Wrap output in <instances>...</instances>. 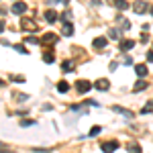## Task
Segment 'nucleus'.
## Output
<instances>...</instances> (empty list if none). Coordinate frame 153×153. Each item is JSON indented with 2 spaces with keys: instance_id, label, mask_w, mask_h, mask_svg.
<instances>
[{
  "instance_id": "obj_1",
  "label": "nucleus",
  "mask_w": 153,
  "mask_h": 153,
  "mask_svg": "<svg viewBox=\"0 0 153 153\" xmlns=\"http://www.w3.org/2000/svg\"><path fill=\"white\" fill-rule=\"evenodd\" d=\"M21 29L27 31V33H37V31H39L37 23L33 19H29V16H23V19H21Z\"/></svg>"
},
{
  "instance_id": "obj_2",
  "label": "nucleus",
  "mask_w": 153,
  "mask_h": 153,
  "mask_svg": "<svg viewBox=\"0 0 153 153\" xmlns=\"http://www.w3.org/2000/svg\"><path fill=\"white\" fill-rule=\"evenodd\" d=\"M74 88H76V92H78V94H88V92L92 90V84L88 82V80H78Z\"/></svg>"
},
{
  "instance_id": "obj_3",
  "label": "nucleus",
  "mask_w": 153,
  "mask_h": 153,
  "mask_svg": "<svg viewBox=\"0 0 153 153\" xmlns=\"http://www.w3.org/2000/svg\"><path fill=\"white\" fill-rule=\"evenodd\" d=\"M57 41H59V35H55V33H45V35L39 39L41 45H55Z\"/></svg>"
},
{
  "instance_id": "obj_4",
  "label": "nucleus",
  "mask_w": 153,
  "mask_h": 153,
  "mask_svg": "<svg viewBox=\"0 0 153 153\" xmlns=\"http://www.w3.org/2000/svg\"><path fill=\"white\" fill-rule=\"evenodd\" d=\"M149 10V4L145 2V0H137V2H133V12H137V14H143V12Z\"/></svg>"
},
{
  "instance_id": "obj_5",
  "label": "nucleus",
  "mask_w": 153,
  "mask_h": 153,
  "mask_svg": "<svg viewBox=\"0 0 153 153\" xmlns=\"http://www.w3.org/2000/svg\"><path fill=\"white\" fill-rule=\"evenodd\" d=\"M100 149H102L104 153H112V151H117V149H118V143L117 141H106V143L100 145Z\"/></svg>"
},
{
  "instance_id": "obj_6",
  "label": "nucleus",
  "mask_w": 153,
  "mask_h": 153,
  "mask_svg": "<svg viewBox=\"0 0 153 153\" xmlns=\"http://www.w3.org/2000/svg\"><path fill=\"white\" fill-rule=\"evenodd\" d=\"M133 47H135V41H133V39H123V41H118V49H120V51H131Z\"/></svg>"
},
{
  "instance_id": "obj_7",
  "label": "nucleus",
  "mask_w": 153,
  "mask_h": 153,
  "mask_svg": "<svg viewBox=\"0 0 153 153\" xmlns=\"http://www.w3.org/2000/svg\"><path fill=\"white\" fill-rule=\"evenodd\" d=\"M25 10H27V4L25 2H14L12 8H10V12H14V14H25Z\"/></svg>"
},
{
  "instance_id": "obj_8",
  "label": "nucleus",
  "mask_w": 153,
  "mask_h": 153,
  "mask_svg": "<svg viewBox=\"0 0 153 153\" xmlns=\"http://www.w3.org/2000/svg\"><path fill=\"white\" fill-rule=\"evenodd\" d=\"M94 86H96V90H100V92H106V90L110 88V82H108L106 78H100V80H98Z\"/></svg>"
},
{
  "instance_id": "obj_9",
  "label": "nucleus",
  "mask_w": 153,
  "mask_h": 153,
  "mask_svg": "<svg viewBox=\"0 0 153 153\" xmlns=\"http://www.w3.org/2000/svg\"><path fill=\"white\" fill-rule=\"evenodd\" d=\"M61 35L63 37H71L74 35V25L71 23H63V27H61Z\"/></svg>"
},
{
  "instance_id": "obj_10",
  "label": "nucleus",
  "mask_w": 153,
  "mask_h": 153,
  "mask_svg": "<svg viewBox=\"0 0 153 153\" xmlns=\"http://www.w3.org/2000/svg\"><path fill=\"white\" fill-rule=\"evenodd\" d=\"M108 45V39L106 37H96L94 39V49H104Z\"/></svg>"
},
{
  "instance_id": "obj_11",
  "label": "nucleus",
  "mask_w": 153,
  "mask_h": 153,
  "mask_svg": "<svg viewBox=\"0 0 153 153\" xmlns=\"http://www.w3.org/2000/svg\"><path fill=\"white\" fill-rule=\"evenodd\" d=\"M57 19H59V14L55 10H45V21L47 23H55Z\"/></svg>"
},
{
  "instance_id": "obj_12",
  "label": "nucleus",
  "mask_w": 153,
  "mask_h": 153,
  "mask_svg": "<svg viewBox=\"0 0 153 153\" xmlns=\"http://www.w3.org/2000/svg\"><path fill=\"white\" fill-rule=\"evenodd\" d=\"M135 71H137L139 78H145V76H147V65H145V63H137V65H135Z\"/></svg>"
},
{
  "instance_id": "obj_13",
  "label": "nucleus",
  "mask_w": 153,
  "mask_h": 153,
  "mask_svg": "<svg viewBox=\"0 0 153 153\" xmlns=\"http://www.w3.org/2000/svg\"><path fill=\"white\" fill-rule=\"evenodd\" d=\"M114 6H117L118 10H127L129 8V2L127 0H114Z\"/></svg>"
},
{
  "instance_id": "obj_14",
  "label": "nucleus",
  "mask_w": 153,
  "mask_h": 153,
  "mask_svg": "<svg viewBox=\"0 0 153 153\" xmlns=\"http://www.w3.org/2000/svg\"><path fill=\"white\" fill-rule=\"evenodd\" d=\"M112 110H114V112H120V114H125V117H133V112L127 110V108H123V106H112Z\"/></svg>"
},
{
  "instance_id": "obj_15",
  "label": "nucleus",
  "mask_w": 153,
  "mask_h": 153,
  "mask_svg": "<svg viewBox=\"0 0 153 153\" xmlns=\"http://www.w3.org/2000/svg\"><path fill=\"white\" fill-rule=\"evenodd\" d=\"M149 84L145 82V80H139V82H135V92H141V90H145Z\"/></svg>"
},
{
  "instance_id": "obj_16",
  "label": "nucleus",
  "mask_w": 153,
  "mask_h": 153,
  "mask_svg": "<svg viewBox=\"0 0 153 153\" xmlns=\"http://www.w3.org/2000/svg\"><path fill=\"white\" fill-rule=\"evenodd\" d=\"M43 61H45V63H53V61H55V55H53L51 51H45V53H43Z\"/></svg>"
},
{
  "instance_id": "obj_17",
  "label": "nucleus",
  "mask_w": 153,
  "mask_h": 153,
  "mask_svg": "<svg viewBox=\"0 0 153 153\" xmlns=\"http://www.w3.org/2000/svg\"><path fill=\"white\" fill-rule=\"evenodd\" d=\"M127 149H129V153H141V147H139L137 143H129Z\"/></svg>"
},
{
  "instance_id": "obj_18",
  "label": "nucleus",
  "mask_w": 153,
  "mask_h": 153,
  "mask_svg": "<svg viewBox=\"0 0 153 153\" xmlns=\"http://www.w3.org/2000/svg\"><path fill=\"white\" fill-rule=\"evenodd\" d=\"M57 90L59 92H68V90H70V84L65 82V80H61V82L57 84Z\"/></svg>"
},
{
  "instance_id": "obj_19",
  "label": "nucleus",
  "mask_w": 153,
  "mask_h": 153,
  "mask_svg": "<svg viewBox=\"0 0 153 153\" xmlns=\"http://www.w3.org/2000/svg\"><path fill=\"white\" fill-rule=\"evenodd\" d=\"M118 21H120V25H123V27H120L123 31H129V29H131V23L127 21V19H120V16H118Z\"/></svg>"
},
{
  "instance_id": "obj_20",
  "label": "nucleus",
  "mask_w": 153,
  "mask_h": 153,
  "mask_svg": "<svg viewBox=\"0 0 153 153\" xmlns=\"http://www.w3.org/2000/svg\"><path fill=\"white\" fill-rule=\"evenodd\" d=\"M61 68H63V71H70V70H74V63L68 59V61H63V63H61Z\"/></svg>"
},
{
  "instance_id": "obj_21",
  "label": "nucleus",
  "mask_w": 153,
  "mask_h": 153,
  "mask_svg": "<svg viewBox=\"0 0 153 153\" xmlns=\"http://www.w3.org/2000/svg\"><path fill=\"white\" fill-rule=\"evenodd\" d=\"M61 19H63V23H70L71 21V10H65L63 14H61Z\"/></svg>"
},
{
  "instance_id": "obj_22",
  "label": "nucleus",
  "mask_w": 153,
  "mask_h": 153,
  "mask_svg": "<svg viewBox=\"0 0 153 153\" xmlns=\"http://www.w3.org/2000/svg\"><path fill=\"white\" fill-rule=\"evenodd\" d=\"M141 112H143V114H147V112H153V102H147V104H145V108H143Z\"/></svg>"
},
{
  "instance_id": "obj_23",
  "label": "nucleus",
  "mask_w": 153,
  "mask_h": 153,
  "mask_svg": "<svg viewBox=\"0 0 153 153\" xmlns=\"http://www.w3.org/2000/svg\"><path fill=\"white\" fill-rule=\"evenodd\" d=\"M123 63H125V65H133V57L125 55V57H123Z\"/></svg>"
},
{
  "instance_id": "obj_24",
  "label": "nucleus",
  "mask_w": 153,
  "mask_h": 153,
  "mask_svg": "<svg viewBox=\"0 0 153 153\" xmlns=\"http://www.w3.org/2000/svg\"><path fill=\"white\" fill-rule=\"evenodd\" d=\"M108 35L112 37V39H118V31H117V29H110V31H108Z\"/></svg>"
},
{
  "instance_id": "obj_25",
  "label": "nucleus",
  "mask_w": 153,
  "mask_h": 153,
  "mask_svg": "<svg viewBox=\"0 0 153 153\" xmlns=\"http://www.w3.org/2000/svg\"><path fill=\"white\" fill-rule=\"evenodd\" d=\"M27 43H33V45H39V39H35V37H27Z\"/></svg>"
},
{
  "instance_id": "obj_26",
  "label": "nucleus",
  "mask_w": 153,
  "mask_h": 153,
  "mask_svg": "<svg viewBox=\"0 0 153 153\" xmlns=\"http://www.w3.org/2000/svg\"><path fill=\"white\" fill-rule=\"evenodd\" d=\"M33 125H35V120H23L21 123V127H33Z\"/></svg>"
},
{
  "instance_id": "obj_27",
  "label": "nucleus",
  "mask_w": 153,
  "mask_h": 153,
  "mask_svg": "<svg viewBox=\"0 0 153 153\" xmlns=\"http://www.w3.org/2000/svg\"><path fill=\"white\" fill-rule=\"evenodd\" d=\"M14 49H16V51H21V53H23V55H27V49H25L23 45H14Z\"/></svg>"
},
{
  "instance_id": "obj_28",
  "label": "nucleus",
  "mask_w": 153,
  "mask_h": 153,
  "mask_svg": "<svg viewBox=\"0 0 153 153\" xmlns=\"http://www.w3.org/2000/svg\"><path fill=\"white\" fill-rule=\"evenodd\" d=\"M100 127H92V131H90V135H92V137H94V135H98V133H100Z\"/></svg>"
},
{
  "instance_id": "obj_29",
  "label": "nucleus",
  "mask_w": 153,
  "mask_h": 153,
  "mask_svg": "<svg viewBox=\"0 0 153 153\" xmlns=\"http://www.w3.org/2000/svg\"><path fill=\"white\" fill-rule=\"evenodd\" d=\"M10 80H12V82H25V78H23V76H12Z\"/></svg>"
},
{
  "instance_id": "obj_30",
  "label": "nucleus",
  "mask_w": 153,
  "mask_h": 153,
  "mask_svg": "<svg viewBox=\"0 0 153 153\" xmlns=\"http://www.w3.org/2000/svg\"><path fill=\"white\" fill-rule=\"evenodd\" d=\"M147 61H153V49L149 51V53H147Z\"/></svg>"
},
{
  "instance_id": "obj_31",
  "label": "nucleus",
  "mask_w": 153,
  "mask_h": 153,
  "mask_svg": "<svg viewBox=\"0 0 153 153\" xmlns=\"http://www.w3.org/2000/svg\"><path fill=\"white\" fill-rule=\"evenodd\" d=\"M2 31H4V23L0 21V33H2Z\"/></svg>"
},
{
  "instance_id": "obj_32",
  "label": "nucleus",
  "mask_w": 153,
  "mask_h": 153,
  "mask_svg": "<svg viewBox=\"0 0 153 153\" xmlns=\"http://www.w3.org/2000/svg\"><path fill=\"white\" fill-rule=\"evenodd\" d=\"M57 2H63V4H68V2H70V0H57Z\"/></svg>"
},
{
  "instance_id": "obj_33",
  "label": "nucleus",
  "mask_w": 153,
  "mask_h": 153,
  "mask_svg": "<svg viewBox=\"0 0 153 153\" xmlns=\"http://www.w3.org/2000/svg\"><path fill=\"white\" fill-rule=\"evenodd\" d=\"M149 12H151V14H153V6H149Z\"/></svg>"
}]
</instances>
